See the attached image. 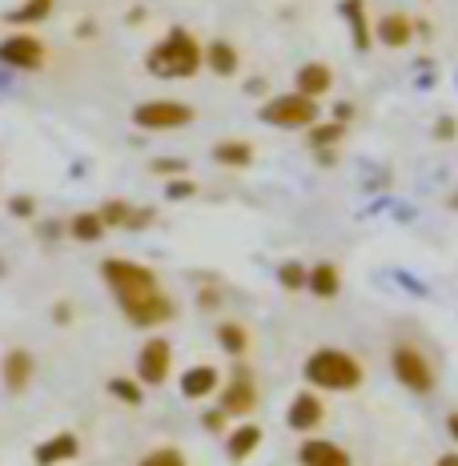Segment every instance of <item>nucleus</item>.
<instances>
[{
    "label": "nucleus",
    "instance_id": "nucleus-14",
    "mask_svg": "<svg viewBox=\"0 0 458 466\" xmlns=\"http://www.w3.org/2000/svg\"><path fill=\"white\" fill-rule=\"evenodd\" d=\"M76 454H81V442H76V434L56 431V434H48L45 442H36L33 462L36 466H61V462H73Z\"/></svg>",
    "mask_w": 458,
    "mask_h": 466
},
{
    "label": "nucleus",
    "instance_id": "nucleus-10",
    "mask_svg": "<svg viewBox=\"0 0 458 466\" xmlns=\"http://www.w3.org/2000/svg\"><path fill=\"white\" fill-rule=\"evenodd\" d=\"M286 426L294 434H318L321 426H326V402H321V394L314 390V386H306V390H298L294 398H290Z\"/></svg>",
    "mask_w": 458,
    "mask_h": 466
},
{
    "label": "nucleus",
    "instance_id": "nucleus-9",
    "mask_svg": "<svg viewBox=\"0 0 458 466\" xmlns=\"http://www.w3.org/2000/svg\"><path fill=\"white\" fill-rule=\"evenodd\" d=\"M173 374V346L165 342V338H145L141 350H137V378L141 386H149V390H158V386L169 382Z\"/></svg>",
    "mask_w": 458,
    "mask_h": 466
},
{
    "label": "nucleus",
    "instance_id": "nucleus-38",
    "mask_svg": "<svg viewBox=\"0 0 458 466\" xmlns=\"http://www.w3.org/2000/svg\"><path fill=\"white\" fill-rule=\"evenodd\" d=\"M446 434H451V439L458 442V410H451V414H446Z\"/></svg>",
    "mask_w": 458,
    "mask_h": 466
},
{
    "label": "nucleus",
    "instance_id": "nucleus-37",
    "mask_svg": "<svg viewBox=\"0 0 458 466\" xmlns=\"http://www.w3.org/2000/svg\"><path fill=\"white\" fill-rule=\"evenodd\" d=\"M53 318H56V322H73V306H69V302L53 306Z\"/></svg>",
    "mask_w": 458,
    "mask_h": 466
},
{
    "label": "nucleus",
    "instance_id": "nucleus-36",
    "mask_svg": "<svg viewBox=\"0 0 458 466\" xmlns=\"http://www.w3.org/2000/svg\"><path fill=\"white\" fill-rule=\"evenodd\" d=\"M350 116H354V105H350V101H338V109H334V121H350Z\"/></svg>",
    "mask_w": 458,
    "mask_h": 466
},
{
    "label": "nucleus",
    "instance_id": "nucleus-42",
    "mask_svg": "<svg viewBox=\"0 0 458 466\" xmlns=\"http://www.w3.org/2000/svg\"><path fill=\"white\" fill-rule=\"evenodd\" d=\"M451 209H458V193H451Z\"/></svg>",
    "mask_w": 458,
    "mask_h": 466
},
{
    "label": "nucleus",
    "instance_id": "nucleus-39",
    "mask_svg": "<svg viewBox=\"0 0 458 466\" xmlns=\"http://www.w3.org/2000/svg\"><path fill=\"white\" fill-rule=\"evenodd\" d=\"M89 33H97L93 21H81V25H76V36H89Z\"/></svg>",
    "mask_w": 458,
    "mask_h": 466
},
{
    "label": "nucleus",
    "instance_id": "nucleus-16",
    "mask_svg": "<svg viewBox=\"0 0 458 466\" xmlns=\"http://www.w3.org/2000/svg\"><path fill=\"white\" fill-rule=\"evenodd\" d=\"M294 89H298L301 96H314V101H321V96L334 89V69H330L326 61H306V65H298Z\"/></svg>",
    "mask_w": 458,
    "mask_h": 466
},
{
    "label": "nucleus",
    "instance_id": "nucleus-19",
    "mask_svg": "<svg viewBox=\"0 0 458 466\" xmlns=\"http://www.w3.org/2000/svg\"><path fill=\"white\" fill-rule=\"evenodd\" d=\"M306 294H314L318 302H334V298L342 294V269H338L334 261H314V266H310Z\"/></svg>",
    "mask_w": 458,
    "mask_h": 466
},
{
    "label": "nucleus",
    "instance_id": "nucleus-33",
    "mask_svg": "<svg viewBox=\"0 0 458 466\" xmlns=\"http://www.w3.org/2000/svg\"><path fill=\"white\" fill-rule=\"evenodd\" d=\"M201 426H206L209 434H221V431H226V426H229V414L221 410V406H213V410L201 414Z\"/></svg>",
    "mask_w": 458,
    "mask_h": 466
},
{
    "label": "nucleus",
    "instance_id": "nucleus-4",
    "mask_svg": "<svg viewBox=\"0 0 458 466\" xmlns=\"http://www.w3.org/2000/svg\"><path fill=\"white\" fill-rule=\"evenodd\" d=\"M390 374L398 378L402 390H411L418 398H431L438 390V370L418 342H394L390 346Z\"/></svg>",
    "mask_w": 458,
    "mask_h": 466
},
{
    "label": "nucleus",
    "instance_id": "nucleus-29",
    "mask_svg": "<svg viewBox=\"0 0 458 466\" xmlns=\"http://www.w3.org/2000/svg\"><path fill=\"white\" fill-rule=\"evenodd\" d=\"M137 466H189V462H185V454L178 451V446H153Z\"/></svg>",
    "mask_w": 458,
    "mask_h": 466
},
{
    "label": "nucleus",
    "instance_id": "nucleus-25",
    "mask_svg": "<svg viewBox=\"0 0 458 466\" xmlns=\"http://www.w3.org/2000/svg\"><path fill=\"white\" fill-rule=\"evenodd\" d=\"M213 338H218L221 354L238 358V362L249 354V329L241 326V322H218V329H213Z\"/></svg>",
    "mask_w": 458,
    "mask_h": 466
},
{
    "label": "nucleus",
    "instance_id": "nucleus-18",
    "mask_svg": "<svg viewBox=\"0 0 458 466\" xmlns=\"http://www.w3.org/2000/svg\"><path fill=\"white\" fill-rule=\"evenodd\" d=\"M338 13H342V21L350 28V41H354L358 53L374 48V25H370V16H366V0H342Z\"/></svg>",
    "mask_w": 458,
    "mask_h": 466
},
{
    "label": "nucleus",
    "instance_id": "nucleus-28",
    "mask_svg": "<svg viewBox=\"0 0 458 466\" xmlns=\"http://www.w3.org/2000/svg\"><path fill=\"white\" fill-rule=\"evenodd\" d=\"M310 281V266H301V261H281L278 266V286L286 289V294H301Z\"/></svg>",
    "mask_w": 458,
    "mask_h": 466
},
{
    "label": "nucleus",
    "instance_id": "nucleus-2",
    "mask_svg": "<svg viewBox=\"0 0 458 466\" xmlns=\"http://www.w3.org/2000/svg\"><path fill=\"white\" fill-rule=\"evenodd\" d=\"M301 378H306V386H314L321 394H354L366 382V366L362 358L342 346H318L301 362Z\"/></svg>",
    "mask_w": 458,
    "mask_h": 466
},
{
    "label": "nucleus",
    "instance_id": "nucleus-1",
    "mask_svg": "<svg viewBox=\"0 0 458 466\" xmlns=\"http://www.w3.org/2000/svg\"><path fill=\"white\" fill-rule=\"evenodd\" d=\"M101 281L109 286V294H113V302L121 306V314L141 329H158L178 314V306H173V298L165 294L158 274H153L149 266H141V261L105 258L101 261Z\"/></svg>",
    "mask_w": 458,
    "mask_h": 466
},
{
    "label": "nucleus",
    "instance_id": "nucleus-40",
    "mask_svg": "<svg viewBox=\"0 0 458 466\" xmlns=\"http://www.w3.org/2000/svg\"><path fill=\"white\" fill-rule=\"evenodd\" d=\"M56 229H61L56 221H45V226H41V238H56Z\"/></svg>",
    "mask_w": 458,
    "mask_h": 466
},
{
    "label": "nucleus",
    "instance_id": "nucleus-22",
    "mask_svg": "<svg viewBox=\"0 0 458 466\" xmlns=\"http://www.w3.org/2000/svg\"><path fill=\"white\" fill-rule=\"evenodd\" d=\"M206 69H209L213 76H238L241 53L233 48V41H209V45H206Z\"/></svg>",
    "mask_w": 458,
    "mask_h": 466
},
{
    "label": "nucleus",
    "instance_id": "nucleus-27",
    "mask_svg": "<svg viewBox=\"0 0 458 466\" xmlns=\"http://www.w3.org/2000/svg\"><path fill=\"white\" fill-rule=\"evenodd\" d=\"M105 390H109L117 402H125V406H141L145 402V386H141V378H125V374H117L105 382Z\"/></svg>",
    "mask_w": 458,
    "mask_h": 466
},
{
    "label": "nucleus",
    "instance_id": "nucleus-15",
    "mask_svg": "<svg viewBox=\"0 0 458 466\" xmlns=\"http://www.w3.org/2000/svg\"><path fill=\"white\" fill-rule=\"evenodd\" d=\"M101 218H105V226H109V229H149L158 213H153V209H133L129 201L109 198L101 206Z\"/></svg>",
    "mask_w": 458,
    "mask_h": 466
},
{
    "label": "nucleus",
    "instance_id": "nucleus-34",
    "mask_svg": "<svg viewBox=\"0 0 458 466\" xmlns=\"http://www.w3.org/2000/svg\"><path fill=\"white\" fill-rule=\"evenodd\" d=\"M454 133H458L454 116H443V121H434V141H454Z\"/></svg>",
    "mask_w": 458,
    "mask_h": 466
},
{
    "label": "nucleus",
    "instance_id": "nucleus-8",
    "mask_svg": "<svg viewBox=\"0 0 458 466\" xmlns=\"http://www.w3.org/2000/svg\"><path fill=\"white\" fill-rule=\"evenodd\" d=\"M218 406L229 414V419H249V414L258 410V382H253L246 362H233V374L221 382Z\"/></svg>",
    "mask_w": 458,
    "mask_h": 466
},
{
    "label": "nucleus",
    "instance_id": "nucleus-13",
    "mask_svg": "<svg viewBox=\"0 0 458 466\" xmlns=\"http://www.w3.org/2000/svg\"><path fill=\"white\" fill-rule=\"evenodd\" d=\"M414 16L411 13H382L374 25V45L382 48H411L414 45Z\"/></svg>",
    "mask_w": 458,
    "mask_h": 466
},
{
    "label": "nucleus",
    "instance_id": "nucleus-35",
    "mask_svg": "<svg viewBox=\"0 0 458 466\" xmlns=\"http://www.w3.org/2000/svg\"><path fill=\"white\" fill-rule=\"evenodd\" d=\"M198 306H201V309H218V306H221V289H218V286H201Z\"/></svg>",
    "mask_w": 458,
    "mask_h": 466
},
{
    "label": "nucleus",
    "instance_id": "nucleus-24",
    "mask_svg": "<svg viewBox=\"0 0 458 466\" xmlns=\"http://www.w3.org/2000/svg\"><path fill=\"white\" fill-rule=\"evenodd\" d=\"M213 161H218L221 169H249V165H253V145L241 141V137L218 141V145H213Z\"/></svg>",
    "mask_w": 458,
    "mask_h": 466
},
{
    "label": "nucleus",
    "instance_id": "nucleus-5",
    "mask_svg": "<svg viewBox=\"0 0 458 466\" xmlns=\"http://www.w3.org/2000/svg\"><path fill=\"white\" fill-rule=\"evenodd\" d=\"M318 113H321V105L314 96H301L294 89V93L266 96L258 109V121L274 125V129H310V125H318Z\"/></svg>",
    "mask_w": 458,
    "mask_h": 466
},
{
    "label": "nucleus",
    "instance_id": "nucleus-30",
    "mask_svg": "<svg viewBox=\"0 0 458 466\" xmlns=\"http://www.w3.org/2000/svg\"><path fill=\"white\" fill-rule=\"evenodd\" d=\"M149 169L158 173V177H169L173 181V177H185V173H189V165H185L181 157H158Z\"/></svg>",
    "mask_w": 458,
    "mask_h": 466
},
{
    "label": "nucleus",
    "instance_id": "nucleus-17",
    "mask_svg": "<svg viewBox=\"0 0 458 466\" xmlns=\"http://www.w3.org/2000/svg\"><path fill=\"white\" fill-rule=\"evenodd\" d=\"M178 386H181V398H189V402H201V398H209V394L221 390V374H218V366L201 362V366H189V370L181 374Z\"/></svg>",
    "mask_w": 458,
    "mask_h": 466
},
{
    "label": "nucleus",
    "instance_id": "nucleus-41",
    "mask_svg": "<svg viewBox=\"0 0 458 466\" xmlns=\"http://www.w3.org/2000/svg\"><path fill=\"white\" fill-rule=\"evenodd\" d=\"M434 466H458V451H454V454H443V459H438Z\"/></svg>",
    "mask_w": 458,
    "mask_h": 466
},
{
    "label": "nucleus",
    "instance_id": "nucleus-23",
    "mask_svg": "<svg viewBox=\"0 0 458 466\" xmlns=\"http://www.w3.org/2000/svg\"><path fill=\"white\" fill-rule=\"evenodd\" d=\"M53 5H56V0H16L13 8H5V21L13 28H33V25L48 21Z\"/></svg>",
    "mask_w": 458,
    "mask_h": 466
},
{
    "label": "nucleus",
    "instance_id": "nucleus-32",
    "mask_svg": "<svg viewBox=\"0 0 458 466\" xmlns=\"http://www.w3.org/2000/svg\"><path fill=\"white\" fill-rule=\"evenodd\" d=\"M8 213L21 218V221L36 218V198H28V193H13V198H8Z\"/></svg>",
    "mask_w": 458,
    "mask_h": 466
},
{
    "label": "nucleus",
    "instance_id": "nucleus-6",
    "mask_svg": "<svg viewBox=\"0 0 458 466\" xmlns=\"http://www.w3.org/2000/svg\"><path fill=\"white\" fill-rule=\"evenodd\" d=\"M193 121H198L193 105L173 101V96H158V101L133 105V125L145 133H173V129H185V125H193Z\"/></svg>",
    "mask_w": 458,
    "mask_h": 466
},
{
    "label": "nucleus",
    "instance_id": "nucleus-7",
    "mask_svg": "<svg viewBox=\"0 0 458 466\" xmlns=\"http://www.w3.org/2000/svg\"><path fill=\"white\" fill-rule=\"evenodd\" d=\"M45 61H48L45 41H41V36H33L28 28H16V33H8L5 41H0V65H5V69L41 73Z\"/></svg>",
    "mask_w": 458,
    "mask_h": 466
},
{
    "label": "nucleus",
    "instance_id": "nucleus-3",
    "mask_svg": "<svg viewBox=\"0 0 458 466\" xmlns=\"http://www.w3.org/2000/svg\"><path fill=\"white\" fill-rule=\"evenodd\" d=\"M206 69V45L189 33V28L173 25L158 45L145 53V73L161 76V81H185Z\"/></svg>",
    "mask_w": 458,
    "mask_h": 466
},
{
    "label": "nucleus",
    "instance_id": "nucleus-20",
    "mask_svg": "<svg viewBox=\"0 0 458 466\" xmlns=\"http://www.w3.org/2000/svg\"><path fill=\"white\" fill-rule=\"evenodd\" d=\"M65 233H69L73 241H81V246H93V241H101L105 233H109V226H105L101 209H81V213H73L69 218Z\"/></svg>",
    "mask_w": 458,
    "mask_h": 466
},
{
    "label": "nucleus",
    "instance_id": "nucleus-12",
    "mask_svg": "<svg viewBox=\"0 0 458 466\" xmlns=\"http://www.w3.org/2000/svg\"><path fill=\"white\" fill-rule=\"evenodd\" d=\"M33 374H36V362L21 346H13L5 354V362H0V382H5L8 394H25L28 386H33Z\"/></svg>",
    "mask_w": 458,
    "mask_h": 466
},
{
    "label": "nucleus",
    "instance_id": "nucleus-31",
    "mask_svg": "<svg viewBox=\"0 0 458 466\" xmlns=\"http://www.w3.org/2000/svg\"><path fill=\"white\" fill-rule=\"evenodd\" d=\"M193 193H198V181L193 177H173L169 186H165V198L169 201H189Z\"/></svg>",
    "mask_w": 458,
    "mask_h": 466
},
{
    "label": "nucleus",
    "instance_id": "nucleus-26",
    "mask_svg": "<svg viewBox=\"0 0 458 466\" xmlns=\"http://www.w3.org/2000/svg\"><path fill=\"white\" fill-rule=\"evenodd\" d=\"M346 137V125L342 121H318L306 129V145L314 153H326V149H338V141Z\"/></svg>",
    "mask_w": 458,
    "mask_h": 466
},
{
    "label": "nucleus",
    "instance_id": "nucleus-21",
    "mask_svg": "<svg viewBox=\"0 0 458 466\" xmlns=\"http://www.w3.org/2000/svg\"><path fill=\"white\" fill-rule=\"evenodd\" d=\"M261 426H253V422H241V426H233V431L226 434V454L233 462H246V459H253V451L261 446Z\"/></svg>",
    "mask_w": 458,
    "mask_h": 466
},
{
    "label": "nucleus",
    "instance_id": "nucleus-11",
    "mask_svg": "<svg viewBox=\"0 0 458 466\" xmlns=\"http://www.w3.org/2000/svg\"><path fill=\"white\" fill-rule=\"evenodd\" d=\"M294 459H298V466H354V459H350V451L342 442L321 439V434H306Z\"/></svg>",
    "mask_w": 458,
    "mask_h": 466
}]
</instances>
